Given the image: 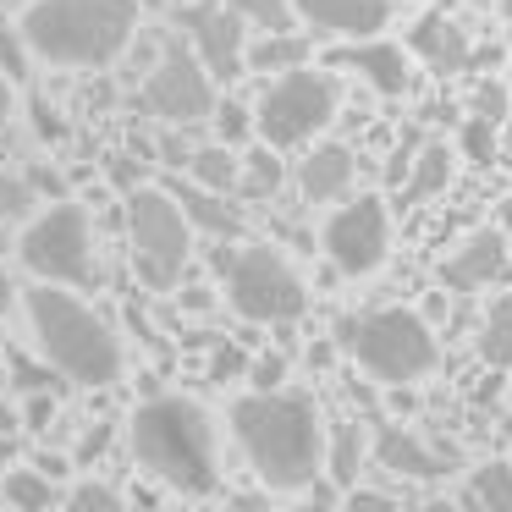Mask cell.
I'll use <instances>...</instances> for the list:
<instances>
[{
	"mask_svg": "<svg viewBox=\"0 0 512 512\" xmlns=\"http://www.w3.org/2000/svg\"><path fill=\"white\" fill-rule=\"evenodd\" d=\"M232 441L259 479L281 496H298L325 474V424L309 391H248L232 402Z\"/></svg>",
	"mask_w": 512,
	"mask_h": 512,
	"instance_id": "obj_1",
	"label": "cell"
},
{
	"mask_svg": "<svg viewBox=\"0 0 512 512\" xmlns=\"http://www.w3.org/2000/svg\"><path fill=\"white\" fill-rule=\"evenodd\" d=\"M138 17V0H28L17 28L28 56L45 67L105 72L138 39Z\"/></svg>",
	"mask_w": 512,
	"mask_h": 512,
	"instance_id": "obj_2",
	"label": "cell"
},
{
	"mask_svg": "<svg viewBox=\"0 0 512 512\" xmlns=\"http://www.w3.org/2000/svg\"><path fill=\"white\" fill-rule=\"evenodd\" d=\"M127 441H133L138 468H149L177 496H210L221 485V441H215V419L204 402L177 397V391L138 402Z\"/></svg>",
	"mask_w": 512,
	"mask_h": 512,
	"instance_id": "obj_3",
	"label": "cell"
},
{
	"mask_svg": "<svg viewBox=\"0 0 512 512\" xmlns=\"http://www.w3.org/2000/svg\"><path fill=\"white\" fill-rule=\"evenodd\" d=\"M23 314H28V331H34L39 358H45L61 380L94 386V391L122 380V369H127L122 336H116L111 320L94 314L72 287L34 281V287L23 292Z\"/></svg>",
	"mask_w": 512,
	"mask_h": 512,
	"instance_id": "obj_4",
	"label": "cell"
},
{
	"mask_svg": "<svg viewBox=\"0 0 512 512\" xmlns=\"http://www.w3.org/2000/svg\"><path fill=\"white\" fill-rule=\"evenodd\" d=\"M342 347L380 386H413L435 369V331L413 309H369L342 320Z\"/></svg>",
	"mask_w": 512,
	"mask_h": 512,
	"instance_id": "obj_5",
	"label": "cell"
},
{
	"mask_svg": "<svg viewBox=\"0 0 512 512\" xmlns=\"http://www.w3.org/2000/svg\"><path fill=\"white\" fill-rule=\"evenodd\" d=\"M17 259L34 281L56 287H100V259H94V221L78 199H50V210L28 215L17 237Z\"/></svg>",
	"mask_w": 512,
	"mask_h": 512,
	"instance_id": "obj_6",
	"label": "cell"
},
{
	"mask_svg": "<svg viewBox=\"0 0 512 512\" xmlns=\"http://www.w3.org/2000/svg\"><path fill=\"white\" fill-rule=\"evenodd\" d=\"M127 248H133V265H138L149 292L182 287L188 259H193V221L171 199V188H133L127 193Z\"/></svg>",
	"mask_w": 512,
	"mask_h": 512,
	"instance_id": "obj_7",
	"label": "cell"
},
{
	"mask_svg": "<svg viewBox=\"0 0 512 512\" xmlns=\"http://www.w3.org/2000/svg\"><path fill=\"white\" fill-rule=\"evenodd\" d=\"M336 100H342L336 78L331 72H314L309 61L276 72V78L265 83V94H259V105H254L259 144L298 149V144H309V138H320L325 127H331V116H336Z\"/></svg>",
	"mask_w": 512,
	"mask_h": 512,
	"instance_id": "obj_8",
	"label": "cell"
},
{
	"mask_svg": "<svg viewBox=\"0 0 512 512\" xmlns=\"http://www.w3.org/2000/svg\"><path fill=\"white\" fill-rule=\"evenodd\" d=\"M221 276H226V303L254 325H287L309 309L303 276L270 243H243L232 254H221Z\"/></svg>",
	"mask_w": 512,
	"mask_h": 512,
	"instance_id": "obj_9",
	"label": "cell"
},
{
	"mask_svg": "<svg viewBox=\"0 0 512 512\" xmlns=\"http://www.w3.org/2000/svg\"><path fill=\"white\" fill-rule=\"evenodd\" d=\"M138 100H144V111L155 116L160 127H199V122H210V111H215V78H210V67L193 56V45H166L155 56V67H149Z\"/></svg>",
	"mask_w": 512,
	"mask_h": 512,
	"instance_id": "obj_10",
	"label": "cell"
},
{
	"mask_svg": "<svg viewBox=\"0 0 512 512\" xmlns=\"http://www.w3.org/2000/svg\"><path fill=\"white\" fill-rule=\"evenodd\" d=\"M320 248L342 276H369V270L386 265L391 254V215L380 204V193H358L342 210H331L320 232Z\"/></svg>",
	"mask_w": 512,
	"mask_h": 512,
	"instance_id": "obj_11",
	"label": "cell"
},
{
	"mask_svg": "<svg viewBox=\"0 0 512 512\" xmlns=\"http://www.w3.org/2000/svg\"><path fill=\"white\" fill-rule=\"evenodd\" d=\"M177 28L193 45V56L210 67L215 83L243 78V50H248V17L237 12L232 0H188L177 6Z\"/></svg>",
	"mask_w": 512,
	"mask_h": 512,
	"instance_id": "obj_12",
	"label": "cell"
},
{
	"mask_svg": "<svg viewBox=\"0 0 512 512\" xmlns=\"http://www.w3.org/2000/svg\"><path fill=\"white\" fill-rule=\"evenodd\" d=\"M292 17L320 39H375L391 23V0H292Z\"/></svg>",
	"mask_w": 512,
	"mask_h": 512,
	"instance_id": "obj_13",
	"label": "cell"
},
{
	"mask_svg": "<svg viewBox=\"0 0 512 512\" xmlns=\"http://www.w3.org/2000/svg\"><path fill=\"white\" fill-rule=\"evenodd\" d=\"M507 276V232H468L463 243L452 248V259L441 265V287L446 292H479L496 287Z\"/></svg>",
	"mask_w": 512,
	"mask_h": 512,
	"instance_id": "obj_14",
	"label": "cell"
},
{
	"mask_svg": "<svg viewBox=\"0 0 512 512\" xmlns=\"http://www.w3.org/2000/svg\"><path fill=\"white\" fill-rule=\"evenodd\" d=\"M331 67L342 72H358V78L369 83L375 94H386V100H397V94H408V50L402 45H386V39H347L342 50H331Z\"/></svg>",
	"mask_w": 512,
	"mask_h": 512,
	"instance_id": "obj_15",
	"label": "cell"
},
{
	"mask_svg": "<svg viewBox=\"0 0 512 512\" xmlns=\"http://www.w3.org/2000/svg\"><path fill=\"white\" fill-rule=\"evenodd\" d=\"M375 457H380V468H391V474H402V479H441V474H452V457L435 452V446H424L419 435L402 430V424H380Z\"/></svg>",
	"mask_w": 512,
	"mask_h": 512,
	"instance_id": "obj_16",
	"label": "cell"
},
{
	"mask_svg": "<svg viewBox=\"0 0 512 512\" xmlns=\"http://www.w3.org/2000/svg\"><path fill=\"white\" fill-rule=\"evenodd\" d=\"M353 177H358V160L347 144H320L309 149V160L298 166V188L309 204H336L353 193Z\"/></svg>",
	"mask_w": 512,
	"mask_h": 512,
	"instance_id": "obj_17",
	"label": "cell"
},
{
	"mask_svg": "<svg viewBox=\"0 0 512 512\" xmlns=\"http://www.w3.org/2000/svg\"><path fill=\"white\" fill-rule=\"evenodd\" d=\"M408 50H413V56H424L435 72L468 67V34L446 12H424L419 23L408 28Z\"/></svg>",
	"mask_w": 512,
	"mask_h": 512,
	"instance_id": "obj_18",
	"label": "cell"
},
{
	"mask_svg": "<svg viewBox=\"0 0 512 512\" xmlns=\"http://www.w3.org/2000/svg\"><path fill=\"white\" fill-rule=\"evenodd\" d=\"M171 199L182 204V215L193 221V232H210V237H243V215H237L232 204H226V193L188 182V188H171Z\"/></svg>",
	"mask_w": 512,
	"mask_h": 512,
	"instance_id": "obj_19",
	"label": "cell"
},
{
	"mask_svg": "<svg viewBox=\"0 0 512 512\" xmlns=\"http://www.w3.org/2000/svg\"><path fill=\"white\" fill-rule=\"evenodd\" d=\"M188 177L199 182V188H215V193H237V177H243V155H237L232 144H199L188 149Z\"/></svg>",
	"mask_w": 512,
	"mask_h": 512,
	"instance_id": "obj_20",
	"label": "cell"
},
{
	"mask_svg": "<svg viewBox=\"0 0 512 512\" xmlns=\"http://www.w3.org/2000/svg\"><path fill=\"white\" fill-rule=\"evenodd\" d=\"M446 182H452V149H446V144H424V155H413V177L402 182L397 204H402V210H413V204L435 199Z\"/></svg>",
	"mask_w": 512,
	"mask_h": 512,
	"instance_id": "obj_21",
	"label": "cell"
},
{
	"mask_svg": "<svg viewBox=\"0 0 512 512\" xmlns=\"http://www.w3.org/2000/svg\"><path fill=\"white\" fill-rule=\"evenodd\" d=\"M303 61H309V39L292 34V28H276V34H265L259 45L243 50L248 72H287V67H303Z\"/></svg>",
	"mask_w": 512,
	"mask_h": 512,
	"instance_id": "obj_22",
	"label": "cell"
},
{
	"mask_svg": "<svg viewBox=\"0 0 512 512\" xmlns=\"http://www.w3.org/2000/svg\"><path fill=\"white\" fill-rule=\"evenodd\" d=\"M0 501L6 507H23V512H45L61 501V490L50 485L45 468H12V474L0 479Z\"/></svg>",
	"mask_w": 512,
	"mask_h": 512,
	"instance_id": "obj_23",
	"label": "cell"
},
{
	"mask_svg": "<svg viewBox=\"0 0 512 512\" xmlns=\"http://www.w3.org/2000/svg\"><path fill=\"white\" fill-rule=\"evenodd\" d=\"M468 507H485V512H512V463H479L474 479H468L463 490Z\"/></svg>",
	"mask_w": 512,
	"mask_h": 512,
	"instance_id": "obj_24",
	"label": "cell"
},
{
	"mask_svg": "<svg viewBox=\"0 0 512 512\" xmlns=\"http://www.w3.org/2000/svg\"><path fill=\"white\" fill-rule=\"evenodd\" d=\"M281 177H287V166H281V149L259 144L243 155V177H237V193H248V199H270V193L281 188Z\"/></svg>",
	"mask_w": 512,
	"mask_h": 512,
	"instance_id": "obj_25",
	"label": "cell"
},
{
	"mask_svg": "<svg viewBox=\"0 0 512 512\" xmlns=\"http://www.w3.org/2000/svg\"><path fill=\"white\" fill-rule=\"evenodd\" d=\"M479 353H485L490 369H507L512 364V298H496L479 325Z\"/></svg>",
	"mask_w": 512,
	"mask_h": 512,
	"instance_id": "obj_26",
	"label": "cell"
},
{
	"mask_svg": "<svg viewBox=\"0 0 512 512\" xmlns=\"http://www.w3.org/2000/svg\"><path fill=\"white\" fill-rule=\"evenodd\" d=\"M358 463H364V430L358 424H336L331 441H325V468H331L336 485H353Z\"/></svg>",
	"mask_w": 512,
	"mask_h": 512,
	"instance_id": "obj_27",
	"label": "cell"
},
{
	"mask_svg": "<svg viewBox=\"0 0 512 512\" xmlns=\"http://www.w3.org/2000/svg\"><path fill=\"white\" fill-rule=\"evenodd\" d=\"M457 149H463L468 166H496V122H490V116H474V111H468L463 133H457Z\"/></svg>",
	"mask_w": 512,
	"mask_h": 512,
	"instance_id": "obj_28",
	"label": "cell"
},
{
	"mask_svg": "<svg viewBox=\"0 0 512 512\" xmlns=\"http://www.w3.org/2000/svg\"><path fill=\"white\" fill-rule=\"evenodd\" d=\"M210 122H215V133H221V144L237 149V144L248 138V127H254V111H248L243 100H215Z\"/></svg>",
	"mask_w": 512,
	"mask_h": 512,
	"instance_id": "obj_29",
	"label": "cell"
},
{
	"mask_svg": "<svg viewBox=\"0 0 512 512\" xmlns=\"http://www.w3.org/2000/svg\"><path fill=\"white\" fill-rule=\"evenodd\" d=\"M34 204H39V193L28 177H0V221H28Z\"/></svg>",
	"mask_w": 512,
	"mask_h": 512,
	"instance_id": "obj_30",
	"label": "cell"
},
{
	"mask_svg": "<svg viewBox=\"0 0 512 512\" xmlns=\"http://www.w3.org/2000/svg\"><path fill=\"white\" fill-rule=\"evenodd\" d=\"M28 61H34V56H28V45H23V28L0 17V72H6L12 83H23L28 78Z\"/></svg>",
	"mask_w": 512,
	"mask_h": 512,
	"instance_id": "obj_31",
	"label": "cell"
},
{
	"mask_svg": "<svg viewBox=\"0 0 512 512\" xmlns=\"http://www.w3.org/2000/svg\"><path fill=\"white\" fill-rule=\"evenodd\" d=\"M232 6H237V12H243L254 28H265V34L292 28V0H232Z\"/></svg>",
	"mask_w": 512,
	"mask_h": 512,
	"instance_id": "obj_32",
	"label": "cell"
},
{
	"mask_svg": "<svg viewBox=\"0 0 512 512\" xmlns=\"http://www.w3.org/2000/svg\"><path fill=\"white\" fill-rule=\"evenodd\" d=\"M61 501H67V507H78V512H116V507H122V496H116L111 485H94V479H83V485H72Z\"/></svg>",
	"mask_w": 512,
	"mask_h": 512,
	"instance_id": "obj_33",
	"label": "cell"
},
{
	"mask_svg": "<svg viewBox=\"0 0 512 512\" xmlns=\"http://www.w3.org/2000/svg\"><path fill=\"white\" fill-rule=\"evenodd\" d=\"M248 375V353L243 347H215V358H210V380L215 386H232V380H243Z\"/></svg>",
	"mask_w": 512,
	"mask_h": 512,
	"instance_id": "obj_34",
	"label": "cell"
},
{
	"mask_svg": "<svg viewBox=\"0 0 512 512\" xmlns=\"http://www.w3.org/2000/svg\"><path fill=\"white\" fill-rule=\"evenodd\" d=\"M474 116H490V122H501V116H512V100H507V83H479L474 89V105H468Z\"/></svg>",
	"mask_w": 512,
	"mask_h": 512,
	"instance_id": "obj_35",
	"label": "cell"
},
{
	"mask_svg": "<svg viewBox=\"0 0 512 512\" xmlns=\"http://www.w3.org/2000/svg\"><path fill=\"white\" fill-rule=\"evenodd\" d=\"M248 380H254L259 391L281 386V380H287V358H281V353H270V358H248Z\"/></svg>",
	"mask_w": 512,
	"mask_h": 512,
	"instance_id": "obj_36",
	"label": "cell"
},
{
	"mask_svg": "<svg viewBox=\"0 0 512 512\" xmlns=\"http://www.w3.org/2000/svg\"><path fill=\"white\" fill-rule=\"evenodd\" d=\"M34 133L45 138V144H61V138H67V122H61L50 105H34Z\"/></svg>",
	"mask_w": 512,
	"mask_h": 512,
	"instance_id": "obj_37",
	"label": "cell"
},
{
	"mask_svg": "<svg viewBox=\"0 0 512 512\" xmlns=\"http://www.w3.org/2000/svg\"><path fill=\"white\" fill-rule=\"evenodd\" d=\"M347 507H358V512H391V496H380V490H347Z\"/></svg>",
	"mask_w": 512,
	"mask_h": 512,
	"instance_id": "obj_38",
	"label": "cell"
},
{
	"mask_svg": "<svg viewBox=\"0 0 512 512\" xmlns=\"http://www.w3.org/2000/svg\"><path fill=\"white\" fill-rule=\"evenodd\" d=\"M28 182H34V193H50V199H67V182H61L56 171H45V166H39Z\"/></svg>",
	"mask_w": 512,
	"mask_h": 512,
	"instance_id": "obj_39",
	"label": "cell"
},
{
	"mask_svg": "<svg viewBox=\"0 0 512 512\" xmlns=\"http://www.w3.org/2000/svg\"><path fill=\"white\" fill-rule=\"evenodd\" d=\"M12 116H17V83L6 78V72H0V127L12 122Z\"/></svg>",
	"mask_w": 512,
	"mask_h": 512,
	"instance_id": "obj_40",
	"label": "cell"
},
{
	"mask_svg": "<svg viewBox=\"0 0 512 512\" xmlns=\"http://www.w3.org/2000/svg\"><path fill=\"white\" fill-rule=\"evenodd\" d=\"M17 303H23V287H17V281L6 276V270H0V314H12Z\"/></svg>",
	"mask_w": 512,
	"mask_h": 512,
	"instance_id": "obj_41",
	"label": "cell"
},
{
	"mask_svg": "<svg viewBox=\"0 0 512 512\" xmlns=\"http://www.w3.org/2000/svg\"><path fill=\"white\" fill-rule=\"evenodd\" d=\"M188 309H210V292H204V287H188Z\"/></svg>",
	"mask_w": 512,
	"mask_h": 512,
	"instance_id": "obj_42",
	"label": "cell"
},
{
	"mask_svg": "<svg viewBox=\"0 0 512 512\" xmlns=\"http://www.w3.org/2000/svg\"><path fill=\"white\" fill-rule=\"evenodd\" d=\"M501 232H512V199L501 204Z\"/></svg>",
	"mask_w": 512,
	"mask_h": 512,
	"instance_id": "obj_43",
	"label": "cell"
},
{
	"mask_svg": "<svg viewBox=\"0 0 512 512\" xmlns=\"http://www.w3.org/2000/svg\"><path fill=\"white\" fill-rule=\"evenodd\" d=\"M501 435H507V441H512V419H507V424H501Z\"/></svg>",
	"mask_w": 512,
	"mask_h": 512,
	"instance_id": "obj_44",
	"label": "cell"
},
{
	"mask_svg": "<svg viewBox=\"0 0 512 512\" xmlns=\"http://www.w3.org/2000/svg\"><path fill=\"white\" fill-rule=\"evenodd\" d=\"M501 12H507V17H512V0H501Z\"/></svg>",
	"mask_w": 512,
	"mask_h": 512,
	"instance_id": "obj_45",
	"label": "cell"
},
{
	"mask_svg": "<svg viewBox=\"0 0 512 512\" xmlns=\"http://www.w3.org/2000/svg\"><path fill=\"white\" fill-rule=\"evenodd\" d=\"M507 45H512V28H507Z\"/></svg>",
	"mask_w": 512,
	"mask_h": 512,
	"instance_id": "obj_46",
	"label": "cell"
},
{
	"mask_svg": "<svg viewBox=\"0 0 512 512\" xmlns=\"http://www.w3.org/2000/svg\"><path fill=\"white\" fill-rule=\"evenodd\" d=\"M507 100H512V83H507Z\"/></svg>",
	"mask_w": 512,
	"mask_h": 512,
	"instance_id": "obj_47",
	"label": "cell"
}]
</instances>
